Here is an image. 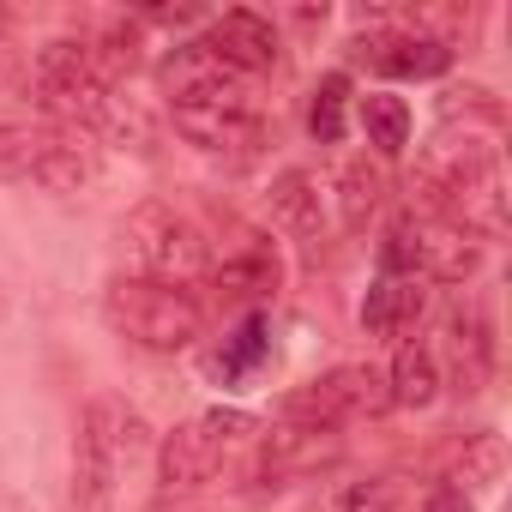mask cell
<instances>
[{"instance_id": "obj_11", "label": "cell", "mask_w": 512, "mask_h": 512, "mask_svg": "<svg viewBox=\"0 0 512 512\" xmlns=\"http://www.w3.org/2000/svg\"><path fill=\"white\" fill-rule=\"evenodd\" d=\"M175 133L199 151H217V157H241L266 139V121L253 103H175L169 109Z\"/></svg>"}, {"instance_id": "obj_9", "label": "cell", "mask_w": 512, "mask_h": 512, "mask_svg": "<svg viewBox=\"0 0 512 512\" xmlns=\"http://www.w3.org/2000/svg\"><path fill=\"white\" fill-rule=\"evenodd\" d=\"M157 79H163V91H169V109H175V103H253L247 79L229 73L199 37L175 43V49L163 55V67H157Z\"/></svg>"}, {"instance_id": "obj_1", "label": "cell", "mask_w": 512, "mask_h": 512, "mask_svg": "<svg viewBox=\"0 0 512 512\" xmlns=\"http://www.w3.org/2000/svg\"><path fill=\"white\" fill-rule=\"evenodd\" d=\"M145 416L121 398H91L73 428V512H109L121 470L145 452Z\"/></svg>"}, {"instance_id": "obj_10", "label": "cell", "mask_w": 512, "mask_h": 512, "mask_svg": "<svg viewBox=\"0 0 512 512\" xmlns=\"http://www.w3.org/2000/svg\"><path fill=\"white\" fill-rule=\"evenodd\" d=\"M446 368H452V392L458 398H482L494 386L500 344H494V320H488L482 302H458L446 314Z\"/></svg>"}, {"instance_id": "obj_8", "label": "cell", "mask_w": 512, "mask_h": 512, "mask_svg": "<svg viewBox=\"0 0 512 512\" xmlns=\"http://www.w3.org/2000/svg\"><path fill=\"white\" fill-rule=\"evenodd\" d=\"M199 43H205L229 73H241V79L278 73V61H284V37H278V25H272L266 13H253V7H229V13H217V19L205 25Z\"/></svg>"}, {"instance_id": "obj_28", "label": "cell", "mask_w": 512, "mask_h": 512, "mask_svg": "<svg viewBox=\"0 0 512 512\" xmlns=\"http://www.w3.org/2000/svg\"><path fill=\"white\" fill-rule=\"evenodd\" d=\"M0 512H37L25 494H13V488H0Z\"/></svg>"}, {"instance_id": "obj_22", "label": "cell", "mask_w": 512, "mask_h": 512, "mask_svg": "<svg viewBox=\"0 0 512 512\" xmlns=\"http://www.w3.org/2000/svg\"><path fill=\"white\" fill-rule=\"evenodd\" d=\"M350 97H356L350 73H326V79L308 91V139H314V145H338V139H344Z\"/></svg>"}, {"instance_id": "obj_17", "label": "cell", "mask_w": 512, "mask_h": 512, "mask_svg": "<svg viewBox=\"0 0 512 512\" xmlns=\"http://www.w3.org/2000/svg\"><path fill=\"white\" fill-rule=\"evenodd\" d=\"M25 181H37L43 193H79V187L97 181V163H91V151L73 133H37L31 163H25Z\"/></svg>"}, {"instance_id": "obj_2", "label": "cell", "mask_w": 512, "mask_h": 512, "mask_svg": "<svg viewBox=\"0 0 512 512\" xmlns=\"http://www.w3.org/2000/svg\"><path fill=\"white\" fill-rule=\"evenodd\" d=\"M103 320L115 338L151 350V356H175V350H193L199 332H205V308L187 296V290H169V284H151V278H109L103 290Z\"/></svg>"}, {"instance_id": "obj_6", "label": "cell", "mask_w": 512, "mask_h": 512, "mask_svg": "<svg viewBox=\"0 0 512 512\" xmlns=\"http://www.w3.org/2000/svg\"><path fill=\"white\" fill-rule=\"evenodd\" d=\"M386 410H392L386 368H374V362H338V368H326L320 380H308L284 398V422L320 428V434H338L344 422H368V416H386Z\"/></svg>"}, {"instance_id": "obj_7", "label": "cell", "mask_w": 512, "mask_h": 512, "mask_svg": "<svg viewBox=\"0 0 512 512\" xmlns=\"http://www.w3.org/2000/svg\"><path fill=\"white\" fill-rule=\"evenodd\" d=\"M350 61H368L380 79H440L452 67V43L422 25H386L350 43Z\"/></svg>"}, {"instance_id": "obj_19", "label": "cell", "mask_w": 512, "mask_h": 512, "mask_svg": "<svg viewBox=\"0 0 512 512\" xmlns=\"http://www.w3.org/2000/svg\"><path fill=\"white\" fill-rule=\"evenodd\" d=\"M386 193H392L386 163H380V157H350V163L338 169V211H344V229H350V235H362V229L380 217Z\"/></svg>"}, {"instance_id": "obj_4", "label": "cell", "mask_w": 512, "mask_h": 512, "mask_svg": "<svg viewBox=\"0 0 512 512\" xmlns=\"http://www.w3.org/2000/svg\"><path fill=\"white\" fill-rule=\"evenodd\" d=\"M260 434V416L253 410H235V404H211L205 416L193 422H175L163 440H157V488L163 494H199L217 470H223V452Z\"/></svg>"}, {"instance_id": "obj_24", "label": "cell", "mask_w": 512, "mask_h": 512, "mask_svg": "<svg viewBox=\"0 0 512 512\" xmlns=\"http://www.w3.org/2000/svg\"><path fill=\"white\" fill-rule=\"evenodd\" d=\"M416 253H422V217L398 211L380 235V272L386 278H416Z\"/></svg>"}, {"instance_id": "obj_25", "label": "cell", "mask_w": 512, "mask_h": 512, "mask_svg": "<svg viewBox=\"0 0 512 512\" xmlns=\"http://www.w3.org/2000/svg\"><path fill=\"white\" fill-rule=\"evenodd\" d=\"M31 145H37V127H0V175L7 181H25Z\"/></svg>"}, {"instance_id": "obj_12", "label": "cell", "mask_w": 512, "mask_h": 512, "mask_svg": "<svg viewBox=\"0 0 512 512\" xmlns=\"http://www.w3.org/2000/svg\"><path fill=\"white\" fill-rule=\"evenodd\" d=\"M422 217V253H416V278L428 284H470L476 272H482V241L476 235H464L458 223H446V217H428V211H416Z\"/></svg>"}, {"instance_id": "obj_21", "label": "cell", "mask_w": 512, "mask_h": 512, "mask_svg": "<svg viewBox=\"0 0 512 512\" xmlns=\"http://www.w3.org/2000/svg\"><path fill=\"white\" fill-rule=\"evenodd\" d=\"M356 121H362V139L374 145V157L386 163V157H398L404 145H410V103L404 97H392V91H368V97H356Z\"/></svg>"}, {"instance_id": "obj_23", "label": "cell", "mask_w": 512, "mask_h": 512, "mask_svg": "<svg viewBox=\"0 0 512 512\" xmlns=\"http://www.w3.org/2000/svg\"><path fill=\"white\" fill-rule=\"evenodd\" d=\"M440 127L506 133V103H500L488 85H446V91H440Z\"/></svg>"}, {"instance_id": "obj_13", "label": "cell", "mask_w": 512, "mask_h": 512, "mask_svg": "<svg viewBox=\"0 0 512 512\" xmlns=\"http://www.w3.org/2000/svg\"><path fill=\"white\" fill-rule=\"evenodd\" d=\"M266 205H272V223H278L296 247L314 253V247L326 241V205H320V181H314L308 169H284V175H272Z\"/></svg>"}, {"instance_id": "obj_3", "label": "cell", "mask_w": 512, "mask_h": 512, "mask_svg": "<svg viewBox=\"0 0 512 512\" xmlns=\"http://www.w3.org/2000/svg\"><path fill=\"white\" fill-rule=\"evenodd\" d=\"M121 241H127V260L139 266L133 278H151V284H169V290H187L211 272V241L199 235L193 217H181L175 205L163 199H145L127 211L121 223Z\"/></svg>"}, {"instance_id": "obj_15", "label": "cell", "mask_w": 512, "mask_h": 512, "mask_svg": "<svg viewBox=\"0 0 512 512\" xmlns=\"http://www.w3.org/2000/svg\"><path fill=\"white\" fill-rule=\"evenodd\" d=\"M266 356H272V320L253 308V314H241L229 332H223V344L205 356V374L217 380V386H241V380H253L266 368Z\"/></svg>"}, {"instance_id": "obj_20", "label": "cell", "mask_w": 512, "mask_h": 512, "mask_svg": "<svg viewBox=\"0 0 512 512\" xmlns=\"http://www.w3.org/2000/svg\"><path fill=\"white\" fill-rule=\"evenodd\" d=\"M500 476H506V440L494 434V428H476V434H464V446H458V458H452V476H446V488H458V494H494L500 488Z\"/></svg>"}, {"instance_id": "obj_18", "label": "cell", "mask_w": 512, "mask_h": 512, "mask_svg": "<svg viewBox=\"0 0 512 512\" xmlns=\"http://www.w3.org/2000/svg\"><path fill=\"white\" fill-rule=\"evenodd\" d=\"M440 356L422 344V338H404L398 344V356H392V368H386V398H392V410H428L434 398H440Z\"/></svg>"}, {"instance_id": "obj_26", "label": "cell", "mask_w": 512, "mask_h": 512, "mask_svg": "<svg viewBox=\"0 0 512 512\" xmlns=\"http://www.w3.org/2000/svg\"><path fill=\"white\" fill-rule=\"evenodd\" d=\"M332 512H392V506H386V494L374 482H350V488L332 494Z\"/></svg>"}, {"instance_id": "obj_14", "label": "cell", "mask_w": 512, "mask_h": 512, "mask_svg": "<svg viewBox=\"0 0 512 512\" xmlns=\"http://www.w3.org/2000/svg\"><path fill=\"white\" fill-rule=\"evenodd\" d=\"M422 308H428V284L422 278H386L380 272L368 284V296H362V332L368 338H404V332H416Z\"/></svg>"}, {"instance_id": "obj_16", "label": "cell", "mask_w": 512, "mask_h": 512, "mask_svg": "<svg viewBox=\"0 0 512 512\" xmlns=\"http://www.w3.org/2000/svg\"><path fill=\"white\" fill-rule=\"evenodd\" d=\"M211 278H217V290H223V296L266 302V296H278L284 266H278V247H272L266 235H247V241L229 253V260H217V266H211Z\"/></svg>"}, {"instance_id": "obj_29", "label": "cell", "mask_w": 512, "mask_h": 512, "mask_svg": "<svg viewBox=\"0 0 512 512\" xmlns=\"http://www.w3.org/2000/svg\"><path fill=\"white\" fill-rule=\"evenodd\" d=\"M7 314H13V290H7V284H0V320H7Z\"/></svg>"}, {"instance_id": "obj_5", "label": "cell", "mask_w": 512, "mask_h": 512, "mask_svg": "<svg viewBox=\"0 0 512 512\" xmlns=\"http://www.w3.org/2000/svg\"><path fill=\"white\" fill-rule=\"evenodd\" d=\"M115 91L103 85V73L85 55V37H55L37 49V109L61 127L79 133H103Z\"/></svg>"}, {"instance_id": "obj_27", "label": "cell", "mask_w": 512, "mask_h": 512, "mask_svg": "<svg viewBox=\"0 0 512 512\" xmlns=\"http://www.w3.org/2000/svg\"><path fill=\"white\" fill-rule=\"evenodd\" d=\"M422 512H476V500L458 494V488H446V482H434V488L422 494Z\"/></svg>"}]
</instances>
